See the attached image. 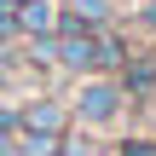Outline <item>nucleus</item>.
Instances as JSON below:
<instances>
[{"mask_svg":"<svg viewBox=\"0 0 156 156\" xmlns=\"http://www.w3.org/2000/svg\"><path fill=\"white\" fill-rule=\"evenodd\" d=\"M122 116H127L122 81H116V75H81V87H75V98H69V122L104 133V127H116Z\"/></svg>","mask_w":156,"mask_h":156,"instance_id":"f257e3e1","label":"nucleus"},{"mask_svg":"<svg viewBox=\"0 0 156 156\" xmlns=\"http://www.w3.org/2000/svg\"><path fill=\"white\" fill-rule=\"evenodd\" d=\"M139 17H145V29H151V35H156V0H151V6H145V12H139Z\"/></svg>","mask_w":156,"mask_h":156,"instance_id":"9d476101","label":"nucleus"},{"mask_svg":"<svg viewBox=\"0 0 156 156\" xmlns=\"http://www.w3.org/2000/svg\"><path fill=\"white\" fill-rule=\"evenodd\" d=\"M12 139H17V104L0 98V156H12Z\"/></svg>","mask_w":156,"mask_h":156,"instance_id":"6e6552de","label":"nucleus"},{"mask_svg":"<svg viewBox=\"0 0 156 156\" xmlns=\"http://www.w3.org/2000/svg\"><path fill=\"white\" fill-rule=\"evenodd\" d=\"M58 29V0H23L17 6V41L23 35H52Z\"/></svg>","mask_w":156,"mask_h":156,"instance_id":"20e7f679","label":"nucleus"},{"mask_svg":"<svg viewBox=\"0 0 156 156\" xmlns=\"http://www.w3.org/2000/svg\"><path fill=\"white\" fill-rule=\"evenodd\" d=\"M64 139H52V133H23L17 127V139H12V156H58Z\"/></svg>","mask_w":156,"mask_h":156,"instance_id":"0eeeda50","label":"nucleus"},{"mask_svg":"<svg viewBox=\"0 0 156 156\" xmlns=\"http://www.w3.org/2000/svg\"><path fill=\"white\" fill-rule=\"evenodd\" d=\"M64 6H69L75 17H87L93 29H110V23H116V0H64Z\"/></svg>","mask_w":156,"mask_h":156,"instance_id":"423d86ee","label":"nucleus"},{"mask_svg":"<svg viewBox=\"0 0 156 156\" xmlns=\"http://www.w3.org/2000/svg\"><path fill=\"white\" fill-rule=\"evenodd\" d=\"M116 156H156V139H122Z\"/></svg>","mask_w":156,"mask_h":156,"instance_id":"1a4fd4ad","label":"nucleus"},{"mask_svg":"<svg viewBox=\"0 0 156 156\" xmlns=\"http://www.w3.org/2000/svg\"><path fill=\"white\" fill-rule=\"evenodd\" d=\"M6 6H12V12H17V6H23V0H6Z\"/></svg>","mask_w":156,"mask_h":156,"instance_id":"9b49d317","label":"nucleus"},{"mask_svg":"<svg viewBox=\"0 0 156 156\" xmlns=\"http://www.w3.org/2000/svg\"><path fill=\"white\" fill-rule=\"evenodd\" d=\"M116 6H122V0H116Z\"/></svg>","mask_w":156,"mask_h":156,"instance_id":"f8f14e48","label":"nucleus"},{"mask_svg":"<svg viewBox=\"0 0 156 156\" xmlns=\"http://www.w3.org/2000/svg\"><path fill=\"white\" fill-rule=\"evenodd\" d=\"M17 58L29 69H58V35H23L17 41Z\"/></svg>","mask_w":156,"mask_h":156,"instance_id":"39448f33","label":"nucleus"},{"mask_svg":"<svg viewBox=\"0 0 156 156\" xmlns=\"http://www.w3.org/2000/svg\"><path fill=\"white\" fill-rule=\"evenodd\" d=\"M17 127H23V133H52V139H64V133H69V104H58V98H29V104H17Z\"/></svg>","mask_w":156,"mask_h":156,"instance_id":"7ed1b4c3","label":"nucleus"},{"mask_svg":"<svg viewBox=\"0 0 156 156\" xmlns=\"http://www.w3.org/2000/svg\"><path fill=\"white\" fill-rule=\"evenodd\" d=\"M116 81H122L127 104H151V98H156V41L139 35V46H133V52H127V64L116 69Z\"/></svg>","mask_w":156,"mask_h":156,"instance_id":"f03ea898","label":"nucleus"}]
</instances>
